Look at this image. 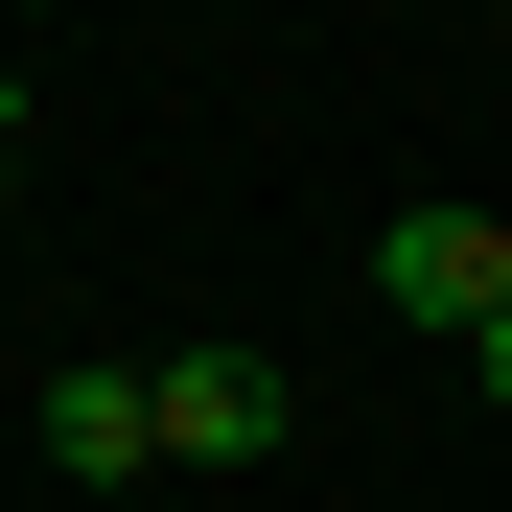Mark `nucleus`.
I'll list each match as a JSON object with an SVG mask.
<instances>
[{"label":"nucleus","instance_id":"nucleus-6","mask_svg":"<svg viewBox=\"0 0 512 512\" xmlns=\"http://www.w3.org/2000/svg\"><path fill=\"white\" fill-rule=\"evenodd\" d=\"M0 117H24V47H0Z\"/></svg>","mask_w":512,"mask_h":512},{"label":"nucleus","instance_id":"nucleus-4","mask_svg":"<svg viewBox=\"0 0 512 512\" xmlns=\"http://www.w3.org/2000/svg\"><path fill=\"white\" fill-rule=\"evenodd\" d=\"M466 373H489V419H512V303H489V326H466Z\"/></svg>","mask_w":512,"mask_h":512},{"label":"nucleus","instance_id":"nucleus-7","mask_svg":"<svg viewBox=\"0 0 512 512\" xmlns=\"http://www.w3.org/2000/svg\"><path fill=\"white\" fill-rule=\"evenodd\" d=\"M489 233H512V210H489Z\"/></svg>","mask_w":512,"mask_h":512},{"label":"nucleus","instance_id":"nucleus-2","mask_svg":"<svg viewBox=\"0 0 512 512\" xmlns=\"http://www.w3.org/2000/svg\"><path fill=\"white\" fill-rule=\"evenodd\" d=\"M373 303H396V326H443V350H466V326L512 303V233H489V210H396V233H373Z\"/></svg>","mask_w":512,"mask_h":512},{"label":"nucleus","instance_id":"nucleus-5","mask_svg":"<svg viewBox=\"0 0 512 512\" xmlns=\"http://www.w3.org/2000/svg\"><path fill=\"white\" fill-rule=\"evenodd\" d=\"M0 210H24V117H0Z\"/></svg>","mask_w":512,"mask_h":512},{"label":"nucleus","instance_id":"nucleus-3","mask_svg":"<svg viewBox=\"0 0 512 512\" xmlns=\"http://www.w3.org/2000/svg\"><path fill=\"white\" fill-rule=\"evenodd\" d=\"M47 466H70V489H140V466H163V396H140L117 350H70V373H47Z\"/></svg>","mask_w":512,"mask_h":512},{"label":"nucleus","instance_id":"nucleus-1","mask_svg":"<svg viewBox=\"0 0 512 512\" xmlns=\"http://www.w3.org/2000/svg\"><path fill=\"white\" fill-rule=\"evenodd\" d=\"M140 396H163V466H280V419H303L280 350H163Z\"/></svg>","mask_w":512,"mask_h":512}]
</instances>
